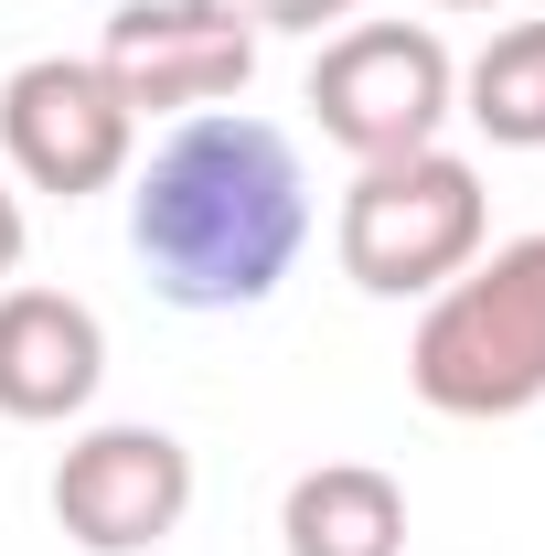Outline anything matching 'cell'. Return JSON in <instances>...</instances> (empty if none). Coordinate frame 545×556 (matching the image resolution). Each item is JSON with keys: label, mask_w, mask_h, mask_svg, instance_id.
I'll return each instance as SVG.
<instances>
[{"label": "cell", "mask_w": 545, "mask_h": 556, "mask_svg": "<svg viewBox=\"0 0 545 556\" xmlns=\"http://www.w3.org/2000/svg\"><path fill=\"white\" fill-rule=\"evenodd\" d=\"M460 118L492 150H545V22H503L460 65Z\"/></svg>", "instance_id": "obj_10"}, {"label": "cell", "mask_w": 545, "mask_h": 556, "mask_svg": "<svg viewBox=\"0 0 545 556\" xmlns=\"http://www.w3.org/2000/svg\"><path fill=\"white\" fill-rule=\"evenodd\" d=\"M257 33H321V22H353L364 0H236Z\"/></svg>", "instance_id": "obj_11"}, {"label": "cell", "mask_w": 545, "mask_h": 556, "mask_svg": "<svg viewBox=\"0 0 545 556\" xmlns=\"http://www.w3.org/2000/svg\"><path fill=\"white\" fill-rule=\"evenodd\" d=\"M97 75L129 97V118H193V108L246 97L257 22L236 0H118L97 33Z\"/></svg>", "instance_id": "obj_6"}, {"label": "cell", "mask_w": 545, "mask_h": 556, "mask_svg": "<svg viewBox=\"0 0 545 556\" xmlns=\"http://www.w3.org/2000/svg\"><path fill=\"white\" fill-rule=\"evenodd\" d=\"M428 11H492V0H428Z\"/></svg>", "instance_id": "obj_13"}, {"label": "cell", "mask_w": 545, "mask_h": 556, "mask_svg": "<svg viewBox=\"0 0 545 556\" xmlns=\"http://www.w3.org/2000/svg\"><path fill=\"white\" fill-rule=\"evenodd\" d=\"M492 204L460 150H396V161H353V193L332 214V257L364 300H428L481 257Z\"/></svg>", "instance_id": "obj_3"}, {"label": "cell", "mask_w": 545, "mask_h": 556, "mask_svg": "<svg viewBox=\"0 0 545 556\" xmlns=\"http://www.w3.org/2000/svg\"><path fill=\"white\" fill-rule=\"evenodd\" d=\"M310 118L353 161H396V150H439L460 118V65L428 22H353L310 65Z\"/></svg>", "instance_id": "obj_4"}, {"label": "cell", "mask_w": 545, "mask_h": 556, "mask_svg": "<svg viewBox=\"0 0 545 556\" xmlns=\"http://www.w3.org/2000/svg\"><path fill=\"white\" fill-rule=\"evenodd\" d=\"M129 150H139V118L97 75V54H33V65L0 75V161L33 193L86 204V193L129 182Z\"/></svg>", "instance_id": "obj_5"}, {"label": "cell", "mask_w": 545, "mask_h": 556, "mask_svg": "<svg viewBox=\"0 0 545 556\" xmlns=\"http://www.w3.org/2000/svg\"><path fill=\"white\" fill-rule=\"evenodd\" d=\"M22 236H33V225H22V193H11V182H0V289H11V278H22Z\"/></svg>", "instance_id": "obj_12"}, {"label": "cell", "mask_w": 545, "mask_h": 556, "mask_svg": "<svg viewBox=\"0 0 545 556\" xmlns=\"http://www.w3.org/2000/svg\"><path fill=\"white\" fill-rule=\"evenodd\" d=\"M278 535H289V556H407V492L375 460H321L289 482Z\"/></svg>", "instance_id": "obj_9"}, {"label": "cell", "mask_w": 545, "mask_h": 556, "mask_svg": "<svg viewBox=\"0 0 545 556\" xmlns=\"http://www.w3.org/2000/svg\"><path fill=\"white\" fill-rule=\"evenodd\" d=\"M193 514V450L172 428H86L65 460H54V525H65L86 556H150L182 535Z\"/></svg>", "instance_id": "obj_7"}, {"label": "cell", "mask_w": 545, "mask_h": 556, "mask_svg": "<svg viewBox=\"0 0 545 556\" xmlns=\"http://www.w3.org/2000/svg\"><path fill=\"white\" fill-rule=\"evenodd\" d=\"M107 386V321L75 289H0V417L22 428H65Z\"/></svg>", "instance_id": "obj_8"}, {"label": "cell", "mask_w": 545, "mask_h": 556, "mask_svg": "<svg viewBox=\"0 0 545 556\" xmlns=\"http://www.w3.org/2000/svg\"><path fill=\"white\" fill-rule=\"evenodd\" d=\"M407 386L439 417L545 407V236L481 247L449 289H428L417 343H407Z\"/></svg>", "instance_id": "obj_2"}, {"label": "cell", "mask_w": 545, "mask_h": 556, "mask_svg": "<svg viewBox=\"0 0 545 556\" xmlns=\"http://www.w3.org/2000/svg\"><path fill=\"white\" fill-rule=\"evenodd\" d=\"M129 247L172 311H257L310 247V182L289 129L246 108H193L139 161Z\"/></svg>", "instance_id": "obj_1"}]
</instances>
